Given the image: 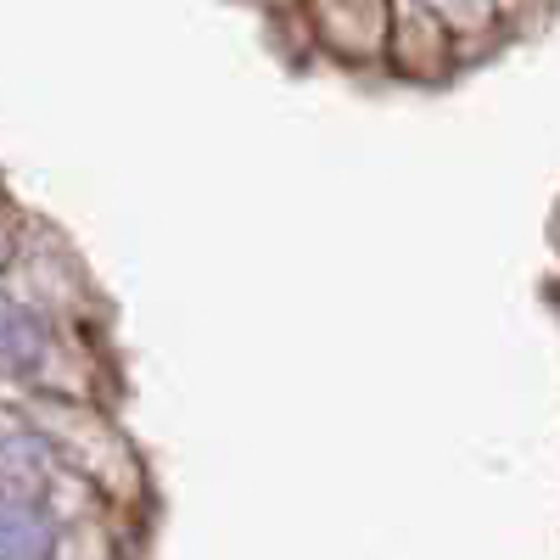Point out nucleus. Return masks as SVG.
Here are the masks:
<instances>
[{
  "instance_id": "nucleus-1",
  "label": "nucleus",
  "mask_w": 560,
  "mask_h": 560,
  "mask_svg": "<svg viewBox=\"0 0 560 560\" xmlns=\"http://www.w3.org/2000/svg\"><path fill=\"white\" fill-rule=\"evenodd\" d=\"M96 359L84 353V325H68L23 303L18 292H0V387L28 398H84L96 404L90 382Z\"/></svg>"
},
{
  "instance_id": "nucleus-2",
  "label": "nucleus",
  "mask_w": 560,
  "mask_h": 560,
  "mask_svg": "<svg viewBox=\"0 0 560 560\" xmlns=\"http://www.w3.org/2000/svg\"><path fill=\"white\" fill-rule=\"evenodd\" d=\"M73 516L34 493L0 488V560H68Z\"/></svg>"
},
{
  "instance_id": "nucleus-3",
  "label": "nucleus",
  "mask_w": 560,
  "mask_h": 560,
  "mask_svg": "<svg viewBox=\"0 0 560 560\" xmlns=\"http://www.w3.org/2000/svg\"><path fill=\"white\" fill-rule=\"evenodd\" d=\"M7 269H12V253L0 247V292H7Z\"/></svg>"
}]
</instances>
